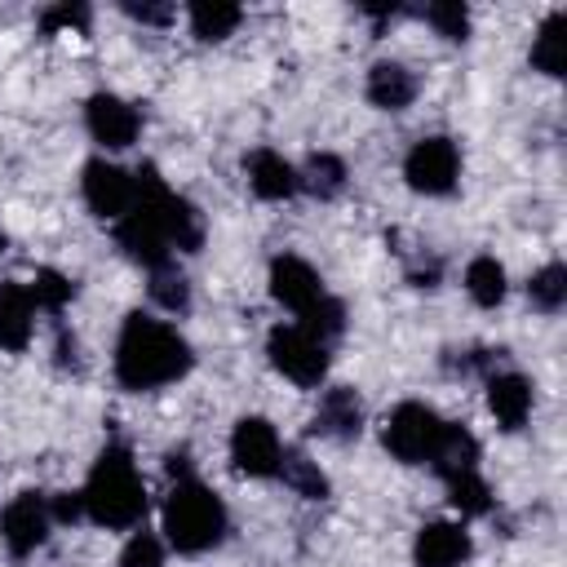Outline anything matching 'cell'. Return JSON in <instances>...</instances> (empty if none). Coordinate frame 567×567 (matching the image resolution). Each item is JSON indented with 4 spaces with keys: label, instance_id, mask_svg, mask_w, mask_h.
I'll use <instances>...</instances> for the list:
<instances>
[{
    "label": "cell",
    "instance_id": "obj_3",
    "mask_svg": "<svg viewBox=\"0 0 567 567\" xmlns=\"http://www.w3.org/2000/svg\"><path fill=\"white\" fill-rule=\"evenodd\" d=\"M133 186H137V195H133V208L115 221V244L124 248L128 261L155 270V266L173 261V244H168V195L173 190L164 186L155 164H142L133 173Z\"/></svg>",
    "mask_w": 567,
    "mask_h": 567
},
{
    "label": "cell",
    "instance_id": "obj_23",
    "mask_svg": "<svg viewBox=\"0 0 567 567\" xmlns=\"http://www.w3.org/2000/svg\"><path fill=\"white\" fill-rule=\"evenodd\" d=\"M279 478H284V487L297 492L301 501H323V496H328V474L319 470V461H310V456L297 452V447H284Z\"/></svg>",
    "mask_w": 567,
    "mask_h": 567
},
{
    "label": "cell",
    "instance_id": "obj_26",
    "mask_svg": "<svg viewBox=\"0 0 567 567\" xmlns=\"http://www.w3.org/2000/svg\"><path fill=\"white\" fill-rule=\"evenodd\" d=\"M527 301H532L540 315H558V310L567 306V266H563V261L540 266V270L527 279Z\"/></svg>",
    "mask_w": 567,
    "mask_h": 567
},
{
    "label": "cell",
    "instance_id": "obj_6",
    "mask_svg": "<svg viewBox=\"0 0 567 567\" xmlns=\"http://www.w3.org/2000/svg\"><path fill=\"white\" fill-rule=\"evenodd\" d=\"M266 354H270V368L301 390H315L328 377V346L315 341L301 323H275L266 337Z\"/></svg>",
    "mask_w": 567,
    "mask_h": 567
},
{
    "label": "cell",
    "instance_id": "obj_35",
    "mask_svg": "<svg viewBox=\"0 0 567 567\" xmlns=\"http://www.w3.org/2000/svg\"><path fill=\"white\" fill-rule=\"evenodd\" d=\"M120 9H124L133 22H142V27H168V22H173V13H177L173 4H133V0H128V4H120Z\"/></svg>",
    "mask_w": 567,
    "mask_h": 567
},
{
    "label": "cell",
    "instance_id": "obj_22",
    "mask_svg": "<svg viewBox=\"0 0 567 567\" xmlns=\"http://www.w3.org/2000/svg\"><path fill=\"white\" fill-rule=\"evenodd\" d=\"M532 66L540 71V75H563V66H567V13L563 9H554L545 22H540V31L532 35Z\"/></svg>",
    "mask_w": 567,
    "mask_h": 567
},
{
    "label": "cell",
    "instance_id": "obj_10",
    "mask_svg": "<svg viewBox=\"0 0 567 567\" xmlns=\"http://www.w3.org/2000/svg\"><path fill=\"white\" fill-rule=\"evenodd\" d=\"M49 527H53V518H49V496H40V492H18V496L4 505V514H0V540H4V549H9L13 558L35 554V549L49 540Z\"/></svg>",
    "mask_w": 567,
    "mask_h": 567
},
{
    "label": "cell",
    "instance_id": "obj_31",
    "mask_svg": "<svg viewBox=\"0 0 567 567\" xmlns=\"http://www.w3.org/2000/svg\"><path fill=\"white\" fill-rule=\"evenodd\" d=\"M443 40H452V44H461L465 35H470V9L461 4V0H439V4H425V13H421Z\"/></svg>",
    "mask_w": 567,
    "mask_h": 567
},
{
    "label": "cell",
    "instance_id": "obj_21",
    "mask_svg": "<svg viewBox=\"0 0 567 567\" xmlns=\"http://www.w3.org/2000/svg\"><path fill=\"white\" fill-rule=\"evenodd\" d=\"M186 22H190V35H195V40L217 44V40H226V35L244 22V9L230 4V0H195V4L186 9Z\"/></svg>",
    "mask_w": 567,
    "mask_h": 567
},
{
    "label": "cell",
    "instance_id": "obj_2",
    "mask_svg": "<svg viewBox=\"0 0 567 567\" xmlns=\"http://www.w3.org/2000/svg\"><path fill=\"white\" fill-rule=\"evenodd\" d=\"M84 496V518H93L97 527L124 532L137 527L146 514V483L137 474V461L124 443H106L80 487Z\"/></svg>",
    "mask_w": 567,
    "mask_h": 567
},
{
    "label": "cell",
    "instance_id": "obj_33",
    "mask_svg": "<svg viewBox=\"0 0 567 567\" xmlns=\"http://www.w3.org/2000/svg\"><path fill=\"white\" fill-rule=\"evenodd\" d=\"M120 567H164V545L155 532H133L120 549Z\"/></svg>",
    "mask_w": 567,
    "mask_h": 567
},
{
    "label": "cell",
    "instance_id": "obj_29",
    "mask_svg": "<svg viewBox=\"0 0 567 567\" xmlns=\"http://www.w3.org/2000/svg\"><path fill=\"white\" fill-rule=\"evenodd\" d=\"M27 292H31L35 310L62 315V310H66V301L75 297V279H71V275H62V270H53V266H44V270H35V279L27 284Z\"/></svg>",
    "mask_w": 567,
    "mask_h": 567
},
{
    "label": "cell",
    "instance_id": "obj_38",
    "mask_svg": "<svg viewBox=\"0 0 567 567\" xmlns=\"http://www.w3.org/2000/svg\"><path fill=\"white\" fill-rule=\"evenodd\" d=\"M173 478H190V456H186V447H177V452H168V465H164Z\"/></svg>",
    "mask_w": 567,
    "mask_h": 567
},
{
    "label": "cell",
    "instance_id": "obj_25",
    "mask_svg": "<svg viewBox=\"0 0 567 567\" xmlns=\"http://www.w3.org/2000/svg\"><path fill=\"white\" fill-rule=\"evenodd\" d=\"M168 244H173V252L204 248V213L182 195H168Z\"/></svg>",
    "mask_w": 567,
    "mask_h": 567
},
{
    "label": "cell",
    "instance_id": "obj_16",
    "mask_svg": "<svg viewBox=\"0 0 567 567\" xmlns=\"http://www.w3.org/2000/svg\"><path fill=\"white\" fill-rule=\"evenodd\" d=\"M487 408L501 430H523L532 416V381L523 372H492L487 377Z\"/></svg>",
    "mask_w": 567,
    "mask_h": 567
},
{
    "label": "cell",
    "instance_id": "obj_17",
    "mask_svg": "<svg viewBox=\"0 0 567 567\" xmlns=\"http://www.w3.org/2000/svg\"><path fill=\"white\" fill-rule=\"evenodd\" d=\"M35 332V301L27 284H0V350H27Z\"/></svg>",
    "mask_w": 567,
    "mask_h": 567
},
{
    "label": "cell",
    "instance_id": "obj_20",
    "mask_svg": "<svg viewBox=\"0 0 567 567\" xmlns=\"http://www.w3.org/2000/svg\"><path fill=\"white\" fill-rule=\"evenodd\" d=\"M297 190H306L315 199H337L346 190V159L332 151L306 155V164L297 168Z\"/></svg>",
    "mask_w": 567,
    "mask_h": 567
},
{
    "label": "cell",
    "instance_id": "obj_30",
    "mask_svg": "<svg viewBox=\"0 0 567 567\" xmlns=\"http://www.w3.org/2000/svg\"><path fill=\"white\" fill-rule=\"evenodd\" d=\"M297 319H301V328H306L315 341H323V346L346 332V306H341L337 297H328V292H323L315 306H306Z\"/></svg>",
    "mask_w": 567,
    "mask_h": 567
},
{
    "label": "cell",
    "instance_id": "obj_18",
    "mask_svg": "<svg viewBox=\"0 0 567 567\" xmlns=\"http://www.w3.org/2000/svg\"><path fill=\"white\" fill-rule=\"evenodd\" d=\"M363 93L377 111H408L416 102V75L403 62H372Z\"/></svg>",
    "mask_w": 567,
    "mask_h": 567
},
{
    "label": "cell",
    "instance_id": "obj_14",
    "mask_svg": "<svg viewBox=\"0 0 567 567\" xmlns=\"http://www.w3.org/2000/svg\"><path fill=\"white\" fill-rule=\"evenodd\" d=\"M474 554V540L461 523H425L412 540L416 567H461Z\"/></svg>",
    "mask_w": 567,
    "mask_h": 567
},
{
    "label": "cell",
    "instance_id": "obj_1",
    "mask_svg": "<svg viewBox=\"0 0 567 567\" xmlns=\"http://www.w3.org/2000/svg\"><path fill=\"white\" fill-rule=\"evenodd\" d=\"M195 354H190V341L164 323V319H151L142 310H133L124 323H120V341H115V381L124 390H159V385H173L190 372Z\"/></svg>",
    "mask_w": 567,
    "mask_h": 567
},
{
    "label": "cell",
    "instance_id": "obj_19",
    "mask_svg": "<svg viewBox=\"0 0 567 567\" xmlns=\"http://www.w3.org/2000/svg\"><path fill=\"white\" fill-rule=\"evenodd\" d=\"M439 478H452V474H465V470H478V439L465 430V425H443L439 443H434V456L425 461Z\"/></svg>",
    "mask_w": 567,
    "mask_h": 567
},
{
    "label": "cell",
    "instance_id": "obj_12",
    "mask_svg": "<svg viewBox=\"0 0 567 567\" xmlns=\"http://www.w3.org/2000/svg\"><path fill=\"white\" fill-rule=\"evenodd\" d=\"M270 297H275L279 306H288V310L301 315L306 306H315V301L323 297V279H319V270H315L310 261L284 252V257L270 261Z\"/></svg>",
    "mask_w": 567,
    "mask_h": 567
},
{
    "label": "cell",
    "instance_id": "obj_27",
    "mask_svg": "<svg viewBox=\"0 0 567 567\" xmlns=\"http://www.w3.org/2000/svg\"><path fill=\"white\" fill-rule=\"evenodd\" d=\"M146 288H151V301H155L159 310H168V315H186V310H190V284H186V275L177 270V261L155 266Z\"/></svg>",
    "mask_w": 567,
    "mask_h": 567
},
{
    "label": "cell",
    "instance_id": "obj_32",
    "mask_svg": "<svg viewBox=\"0 0 567 567\" xmlns=\"http://www.w3.org/2000/svg\"><path fill=\"white\" fill-rule=\"evenodd\" d=\"M89 22H93V9H89V4H71V0H62V4H49V9L40 13V35L89 31Z\"/></svg>",
    "mask_w": 567,
    "mask_h": 567
},
{
    "label": "cell",
    "instance_id": "obj_8",
    "mask_svg": "<svg viewBox=\"0 0 567 567\" xmlns=\"http://www.w3.org/2000/svg\"><path fill=\"white\" fill-rule=\"evenodd\" d=\"M230 461L248 478H275L279 461H284L279 430L266 416H239L235 430H230Z\"/></svg>",
    "mask_w": 567,
    "mask_h": 567
},
{
    "label": "cell",
    "instance_id": "obj_11",
    "mask_svg": "<svg viewBox=\"0 0 567 567\" xmlns=\"http://www.w3.org/2000/svg\"><path fill=\"white\" fill-rule=\"evenodd\" d=\"M84 128H89V137H93L97 146L124 151V146L137 142L142 115H137V106L124 102L120 93H93V97L84 102Z\"/></svg>",
    "mask_w": 567,
    "mask_h": 567
},
{
    "label": "cell",
    "instance_id": "obj_39",
    "mask_svg": "<svg viewBox=\"0 0 567 567\" xmlns=\"http://www.w3.org/2000/svg\"><path fill=\"white\" fill-rule=\"evenodd\" d=\"M0 248H4V239H0Z\"/></svg>",
    "mask_w": 567,
    "mask_h": 567
},
{
    "label": "cell",
    "instance_id": "obj_37",
    "mask_svg": "<svg viewBox=\"0 0 567 567\" xmlns=\"http://www.w3.org/2000/svg\"><path fill=\"white\" fill-rule=\"evenodd\" d=\"M439 279H443V266H439V257H421V261H412L408 266V284L412 288H439Z\"/></svg>",
    "mask_w": 567,
    "mask_h": 567
},
{
    "label": "cell",
    "instance_id": "obj_5",
    "mask_svg": "<svg viewBox=\"0 0 567 567\" xmlns=\"http://www.w3.org/2000/svg\"><path fill=\"white\" fill-rule=\"evenodd\" d=\"M443 425H447V421H443L430 403L408 399V403H399V408L385 416L381 443H385V452H390L394 461H403V465H425V461L434 456V443H439Z\"/></svg>",
    "mask_w": 567,
    "mask_h": 567
},
{
    "label": "cell",
    "instance_id": "obj_9",
    "mask_svg": "<svg viewBox=\"0 0 567 567\" xmlns=\"http://www.w3.org/2000/svg\"><path fill=\"white\" fill-rule=\"evenodd\" d=\"M80 195H84V204H89L93 217L120 221L133 208L137 186H133V173L128 168H120L111 159H89L84 164V177H80Z\"/></svg>",
    "mask_w": 567,
    "mask_h": 567
},
{
    "label": "cell",
    "instance_id": "obj_36",
    "mask_svg": "<svg viewBox=\"0 0 567 567\" xmlns=\"http://www.w3.org/2000/svg\"><path fill=\"white\" fill-rule=\"evenodd\" d=\"M53 359H58V368H62V372H80V368H84V359H80V341H75V332H66V328H58V346H53Z\"/></svg>",
    "mask_w": 567,
    "mask_h": 567
},
{
    "label": "cell",
    "instance_id": "obj_34",
    "mask_svg": "<svg viewBox=\"0 0 567 567\" xmlns=\"http://www.w3.org/2000/svg\"><path fill=\"white\" fill-rule=\"evenodd\" d=\"M49 518L53 523H80L84 518V496L80 492H53L49 496Z\"/></svg>",
    "mask_w": 567,
    "mask_h": 567
},
{
    "label": "cell",
    "instance_id": "obj_4",
    "mask_svg": "<svg viewBox=\"0 0 567 567\" xmlns=\"http://www.w3.org/2000/svg\"><path fill=\"white\" fill-rule=\"evenodd\" d=\"M230 527V514L221 505V496L199 483V478H177V487L164 501V536L177 554H204L213 545H221Z\"/></svg>",
    "mask_w": 567,
    "mask_h": 567
},
{
    "label": "cell",
    "instance_id": "obj_13",
    "mask_svg": "<svg viewBox=\"0 0 567 567\" xmlns=\"http://www.w3.org/2000/svg\"><path fill=\"white\" fill-rule=\"evenodd\" d=\"M310 430L323 434V439H337V443L359 439V434H363V403H359V390H354V385H332V390H323Z\"/></svg>",
    "mask_w": 567,
    "mask_h": 567
},
{
    "label": "cell",
    "instance_id": "obj_7",
    "mask_svg": "<svg viewBox=\"0 0 567 567\" xmlns=\"http://www.w3.org/2000/svg\"><path fill=\"white\" fill-rule=\"evenodd\" d=\"M403 177L416 195H452L456 190V177H461V151L452 137L434 133V137H421L408 159H403Z\"/></svg>",
    "mask_w": 567,
    "mask_h": 567
},
{
    "label": "cell",
    "instance_id": "obj_28",
    "mask_svg": "<svg viewBox=\"0 0 567 567\" xmlns=\"http://www.w3.org/2000/svg\"><path fill=\"white\" fill-rule=\"evenodd\" d=\"M443 483H447V501H452V509H456V514L478 518V514H487V509H492V487H487V478H483L478 470L452 474V478H443Z\"/></svg>",
    "mask_w": 567,
    "mask_h": 567
},
{
    "label": "cell",
    "instance_id": "obj_15",
    "mask_svg": "<svg viewBox=\"0 0 567 567\" xmlns=\"http://www.w3.org/2000/svg\"><path fill=\"white\" fill-rule=\"evenodd\" d=\"M244 173H248L252 195L266 199V204H279V199H292L297 195V168L279 151H270V146L244 155Z\"/></svg>",
    "mask_w": 567,
    "mask_h": 567
},
{
    "label": "cell",
    "instance_id": "obj_24",
    "mask_svg": "<svg viewBox=\"0 0 567 567\" xmlns=\"http://www.w3.org/2000/svg\"><path fill=\"white\" fill-rule=\"evenodd\" d=\"M465 292H470V301L474 306H483V310H496L501 301H505V266L496 261V257H474L470 266H465Z\"/></svg>",
    "mask_w": 567,
    "mask_h": 567
}]
</instances>
